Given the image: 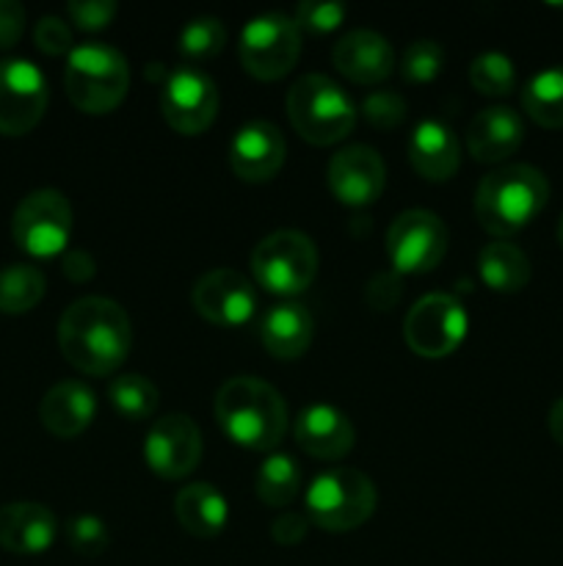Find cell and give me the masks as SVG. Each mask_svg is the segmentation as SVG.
Returning a JSON list of instances; mask_svg holds the SVG:
<instances>
[{"instance_id":"obj_1","label":"cell","mask_w":563,"mask_h":566,"mask_svg":"<svg viewBox=\"0 0 563 566\" xmlns=\"http://www.w3.org/2000/svg\"><path fill=\"white\" fill-rule=\"evenodd\" d=\"M130 346V318L114 298L83 296L59 321V348L77 374L110 376L121 368Z\"/></svg>"},{"instance_id":"obj_2","label":"cell","mask_w":563,"mask_h":566,"mask_svg":"<svg viewBox=\"0 0 563 566\" xmlns=\"http://www.w3.org/2000/svg\"><path fill=\"white\" fill-rule=\"evenodd\" d=\"M221 431L235 446L270 453L287 431V407L276 387L254 376H235L219 387L213 401Z\"/></svg>"},{"instance_id":"obj_3","label":"cell","mask_w":563,"mask_h":566,"mask_svg":"<svg viewBox=\"0 0 563 566\" xmlns=\"http://www.w3.org/2000/svg\"><path fill=\"white\" fill-rule=\"evenodd\" d=\"M550 199L544 171L530 164H506L475 188V219L489 235L508 238L530 224Z\"/></svg>"},{"instance_id":"obj_4","label":"cell","mask_w":563,"mask_h":566,"mask_svg":"<svg viewBox=\"0 0 563 566\" xmlns=\"http://www.w3.org/2000/svg\"><path fill=\"white\" fill-rule=\"evenodd\" d=\"M64 86L66 97L83 114H110L127 97V88H130V64L110 44H77L66 55Z\"/></svg>"},{"instance_id":"obj_5","label":"cell","mask_w":563,"mask_h":566,"mask_svg":"<svg viewBox=\"0 0 563 566\" xmlns=\"http://www.w3.org/2000/svg\"><path fill=\"white\" fill-rule=\"evenodd\" d=\"M287 119L304 142L331 147L353 130L357 108L331 77L309 72L287 92Z\"/></svg>"},{"instance_id":"obj_6","label":"cell","mask_w":563,"mask_h":566,"mask_svg":"<svg viewBox=\"0 0 563 566\" xmlns=\"http://www.w3.org/2000/svg\"><path fill=\"white\" fill-rule=\"evenodd\" d=\"M375 484L353 468H331L307 486L304 506L309 523L331 534H348L368 523L375 512Z\"/></svg>"},{"instance_id":"obj_7","label":"cell","mask_w":563,"mask_h":566,"mask_svg":"<svg viewBox=\"0 0 563 566\" xmlns=\"http://www.w3.org/2000/svg\"><path fill=\"white\" fill-rule=\"evenodd\" d=\"M318 247L298 230H276L252 252V274L259 287L274 296H298L318 274Z\"/></svg>"},{"instance_id":"obj_8","label":"cell","mask_w":563,"mask_h":566,"mask_svg":"<svg viewBox=\"0 0 563 566\" xmlns=\"http://www.w3.org/2000/svg\"><path fill=\"white\" fill-rule=\"evenodd\" d=\"M243 70L257 81H279L290 75L293 66L301 55V31L296 20L279 11L252 17L241 31V44H237Z\"/></svg>"},{"instance_id":"obj_9","label":"cell","mask_w":563,"mask_h":566,"mask_svg":"<svg viewBox=\"0 0 563 566\" xmlns=\"http://www.w3.org/2000/svg\"><path fill=\"white\" fill-rule=\"evenodd\" d=\"M14 243L31 258H55L72 235V205L55 188L31 191L11 216Z\"/></svg>"},{"instance_id":"obj_10","label":"cell","mask_w":563,"mask_h":566,"mask_svg":"<svg viewBox=\"0 0 563 566\" xmlns=\"http://www.w3.org/2000/svg\"><path fill=\"white\" fill-rule=\"evenodd\" d=\"M467 329V310L450 293H428L408 310L403 321L406 346L425 359L450 357L464 343Z\"/></svg>"},{"instance_id":"obj_11","label":"cell","mask_w":563,"mask_h":566,"mask_svg":"<svg viewBox=\"0 0 563 566\" xmlns=\"http://www.w3.org/2000/svg\"><path fill=\"white\" fill-rule=\"evenodd\" d=\"M450 235L445 221L423 208L403 210L386 230V258L392 271L401 274H428L445 260Z\"/></svg>"},{"instance_id":"obj_12","label":"cell","mask_w":563,"mask_h":566,"mask_svg":"<svg viewBox=\"0 0 563 566\" xmlns=\"http://www.w3.org/2000/svg\"><path fill=\"white\" fill-rule=\"evenodd\" d=\"M160 111L171 130L180 136H199L219 116V86L199 66H177L166 72Z\"/></svg>"},{"instance_id":"obj_13","label":"cell","mask_w":563,"mask_h":566,"mask_svg":"<svg viewBox=\"0 0 563 566\" xmlns=\"http://www.w3.org/2000/svg\"><path fill=\"white\" fill-rule=\"evenodd\" d=\"M47 81L28 59L0 61V136H25L47 111Z\"/></svg>"},{"instance_id":"obj_14","label":"cell","mask_w":563,"mask_h":566,"mask_svg":"<svg viewBox=\"0 0 563 566\" xmlns=\"http://www.w3.org/2000/svg\"><path fill=\"white\" fill-rule=\"evenodd\" d=\"M144 459L160 479H185L202 462V431L188 415H166V418L155 420L149 429L147 440H144Z\"/></svg>"},{"instance_id":"obj_15","label":"cell","mask_w":563,"mask_h":566,"mask_svg":"<svg viewBox=\"0 0 563 566\" xmlns=\"http://www.w3.org/2000/svg\"><path fill=\"white\" fill-rule=\"evenodd\" d=\"M191 304L208 324L232 329L254 318L257 291L241 271L213 269L193 282Z\"/></svg>"},{"instance_id":"obj_16","label":"cell","mask_w":563,"mask_h":566,"mask_svg":"<svg viewBox=\"0 0 563 566\" xmlns=\"http://www.w3.org/2000/svg\"><path fill=\"white\" fill-rule=\"evenodd\" d=\"M326 180H329L337 202L348 205V208H368L384 193L386 166L379 149L368 147V144H351L331 155Z\"/></svg>"},{"instance_id":"obj_17","label":"cell","mask_w":563,"mask_h":566,"mask_svg":"<svg viewBox=\"0 0 563 566\" xmlns=\"http://www.w3.org/2000/svg\"><path fill=\"white\" fill-rule=\"evenodd\" d=\"M287 144L279 127L257 119L232 136L230 166L243 182H268L285 166Z\"/></svg>"},{"instance_id":"obj_18","label":"cell","mask_w":563,"mask_h":566,"mask_svg":"<svg viewBox=\"0 0 563 566\" xmlns=\"http://www.w3.org/2000/svg\"><path fill=\"white\" fill-rule=\"evenodd\" d=\"M331 61L348 81L359 86H375V83H384L395 70V50L381 33L357 28L334 44Z\"/></svg>"},{"instance_id":"obj_19","label":"cell","mask_w":563,"mask_h":566,"mask_svg":"<svg viewBox=\"0 0 563 566\" xmlns=\"http://www.w3.org/2000/svg\"><path fill=\"white\" fill-rule=\"evenodd\" d=\"M59 536V520L44 503L17 501L0 506V547L14 556H42Z\"/></svg>"},{"instance_id":"obj_20","label":"cell","mask_w":563,"mask_h":566,"mask_svg":"<svg viewBox=\"0 0 563 566\" xmlns=\"http://www.w3.org/2000/svg\"><path fill=\"white\" fill-rule=\"evenodd\" d=\"M293 434L304 453L315 459H329V462L348 457L357 442L351 418L331 403H312V407L301 409Z\"/></svg>"},{"instance_id":"obj_21","label":"cell","mask_w":563,"mask_h":566,"mask_svg":"<svg viewBox=\"0 0 563 566\" xmlns=\"http://www.w3.org/2000/svg\"><path fill=\"white\" fill-rule=\"evenodd\" d=\"M524 142V122L508 105H489L467 125V149L478 164H502Z\"/></svg>"},{"instance_id":"obj_22","label":"cell","mask_w":563,"mask_h":566,"mask_svg":"<svg viewBox=\"0 0 563 566\" xmlns=\"http://www.w3.org/2000/svg\"><path fill=\"white\" fill-rule=\"evenodd\" d=\"M94 415H97V398H94L92 387L77 379L53 385L44 392L42 403H39L42 426L53 437H61V440L81 437L92 426Z\"/></svg>"},{"instance_id":"obj_23","label":"cell","mask_w":563,"mask_h":566,"mask_svg":"<svg viewBox=\"0 0 563 566\" xmlns=\"http://www.w3.org/2000/svg\"><path fill=\"white\" fill-rule=\"evenodd\" d=\"M408 160L423 180L447 182L461 166L456 133L445 122L423 119L408 138Z\"/></svg>"},{"instance_id":"obj_24","label":"cell","mask_w":563,"mask_h":566,"mask_svg":"<svg viewBox=\"0 0 563 566\" xmlns=\"http://www.w3.org/2000/svg\"><path fill=\"white\" fill-rule=\"evenodd\" d=\"M315 335V321L301 304L282 302L259 321V340L276 359H298L307 354Z\"/></svg>"},{"instance_id":"obj_25","label":"cell","mask_w":563,"mask_h":566,"mask_svg":"<svg viewBox=\"0 0 563 566\" xmlns=\"http://www.w3.org/2000/svg\"><path fill=\"white\" fill-rule=\"evenodd\" d=\"M174 514L177 523L196 539H215L230 523L226 497L204 481H193L177 492Z\"/></svg>"},{"instance_id":"obj_26","label":"cell","mask_w":563,"mask_h":566,"mask_svg":"<svg viewBox=\"0 0 563 566\" xmlns=\"http://www.w3.org/2000/svg\"><path fill=\"white\" fill-rule=\"evenodd\" d=\"M480 280L495 293H519L530 282V260L508 241L486 243L478 258Z\"/></svg>"},{"instance_id":"obj_27","label":"cell","mask_w":563,"mask_h":566,"mask_svg":"<svg viewBox=\"0 0 563 566\" xmlns=\"http://www.w3.org/2000/svg\"><path fill=\"white\" fill-rule=\"evenodd\" d=\"M524 114L546 130L563 127V64L535 72L522 92Z\"/></svg>"},{"instance_id":"obj_28","label":"cell","mask_w":563,"mask_h":566,"mask_svg":"<svg viewBox=\"0 0 563 566\" xmlns=\"http://www.w3.org/2000/svg\"><path fill=\"white\" fill-rule=\"evenodd\" d=\"M257 497L268 509H287L301 492V470L287 453H270L257 470Z\"/></svg>"},{"instance_id":"obj_29","label":"cell","mask_w":563,"mask_h":566,"mask_svg":"<svg viewBox=\"0 0 563 566\" xmlns=\"http://www.w3.org/2000/svg\"><path fill=\"white\" fill-rule=\"evenodd\" d=\"M44 280L42 271L31 263H11L0 269V313L22 315L36 307L44 298Z\"/></svg>"},{"instance_id":"obj_30","label":"cell","mask_w":563,"mask_h":566,"mask_svg":"<svg viewBox=\"0 0 563 566\" xmlns=\"http://www.w3.org/2000/svg\"><path fill=\"white\" fill-rule=\"evenodd\" d=\"M108 401L125 420H147L158 409V387L141 374L116 376L108 387Z\"/></svg>"},{"instance_id":"obj_31","label":"cell","mask_w":563,"mask_h":566,"mask_svg":"<svg viewBox=\"0 0 563 566\" xmlns=\"http://www.w3.org/2000/svg\"><path fill=\"white\" fill-rule=\"evenodd\" d=\"M469 83L484 97H506L517 86V66L506 53H480L469 64Z\"/></svg>"},{"instance_id":"obj_32","label":"cell","mask_w":563,"mask_h":566,"mask_svg":"<svg viewBox=\"0 0 563 566\" xmlns=\"http://www.w3.org/2000/svg\"><path fill=\"white\" fill-rule=\"evenodd\" d=\"M226 44V28L219 17H196L188 22L180 33V48L182 59L188 61H210L224 50Z\"/></svg>"},{"instance_id":"obj_33","label":"cell","mask_w":563,"mask_h":566,"mask_svg":"<svg viewBox=\"0 0 563 566\" xmlns=\"http://www.w3.org/2000/svg\"><path fill=\"white\" fill-rule=\"evenodd\" d=\"M442 66H445V53H442L439 42L419 39V42L408 44L403 53L401 75L408 83H431L439 77Z\"/></svg>"},{"instance_id":"obj_34","label":"cell","mask_w":563,"mask_h":566,"mask_svg":"<svg viewBox=\"0 0 563 566\" xmlns=\"http://www.w3.org/2000/svg\"><path fill=\"white\" fill-rule=\"evenodd\" d=\"M64 534L77 556H103L110 545L108 525L99 517H92V514H77V517H72L70 523H66Z\"/></svg>"},{"instance_id":"obj_35","label":"cell","mask_w":563,"mask_h":566,"mask_svg":"<svg viewBox=\"0 0 563 566\" xmlns=\"http://www.w3.org/2000/svg\"><path fill=\"white\" fill-rule=\"evenodd\" d=\"M348 9L342 3H334V0H304V3L296 6V25L298 31L309 33H331L342 25Z\"/></svg>"},{"instance_id":"obj_36","label":"cell","mask_w":563,"mask_h":566,"mask_svg":"<svg viewBox=\"0 0 563 566\" xmlns=\"http://www.w3.org/2000/svg\"><path fill=\"white\" fill-rule=\"evenodd\" d=\"M362 116L375 130H392L406 119V99L397 92H373L364 97Z\"/></svg>"},{"instance_id":"obj_37","label":"cell","mask_w":563,"mask_h":566,"mask_svg":"<svg viewBox=\"0 0 563 566\" xmlns=\"http://www.w3.org/2000/svg\"><path fill=\"white\" fill-rule=\"evenodd\" d=\"M119 6L114 0H75V3L66 6V14L75 22L81 31L97 33L103 28H108L114 22Z\"/></svg>"},{"instance_id":"obj_38","label":"cell","mask_w":563,"mask_h":566,"mask_svg":"<svg viewBox=\"0 0 563 566\" xmlns=\"http://www.w3.org/2000/svg\"><path fill=\"white\" fill-rule=\"evenodd\" d=\"M33 42L44 55H70L72 53V31L61 17H42L33 28Z\"/></svg>"},{"instance_id":"obj_39","label":"cell","mask_w":563,"mask_h":566,"mask_svg":"<svg viewBox=\"0 0 563 566\" xmlns=\"http://www.w3.org/2000/svg\"><path fill=\"white\" fill-rule=\"evenodd\" d=\"M25 33V6L20 0H0V50L14 48Z\"/></svg>"},{"instance_id":"obj_40","label":"cell","mask_w":563,"mask_h":566,"mask_svg":"<svg viewBox=\"0 0 563 566\" xmlns=\"http://www.w3.org/2000/svg\"><path fill=\"white\" fill-rule=\"evenodd\" d=\"M309 531V517L298 512H282L279 517L270 525V536H274L276 545H298V542L307 539Z\"/></svg>"},{"instance_id":"obj_41","label":"cell","mask_w":563,"mask_h":566,"mask_svg":"<svg viewBox=\"0 0 563 566\" xmlns=\"http://www.w3.org/2000/svg\"><path fill=\"white\" fill-rule=\"evenodd\" d=\"M64 274L72 282H88L94 276V260L83 249H72L64 254Z\"/></svg>"},{"instance_id":"obj_42","label":"cell","mask_w":563,"mask_h":566,"mask_svg":"<svg viewBox=\"0 0 563 566\" xmlns=\"http://www.w3.org/2000/svg\"><path fill=\"white\" fill-rule=\"evenodd\" d=\"M546 426H550V434L557 446L563 448V396L552 403L550 409V418H546Z\"/></svg>"},{"instance_id":"obj_43","label":"cell","mask_w":563,"mask_h":566,"mask_svg":"<svg viewBox=\"0 0 563 566\" xmlns=\"http://www.w3.org/2000/svg\"><path fill=\"white\" fill-rule=\"evenodd\" d=\"M555 235H557V243H561V247H563V216H561V221H557V232H555Z\"/></svg>"}]
</instances>
